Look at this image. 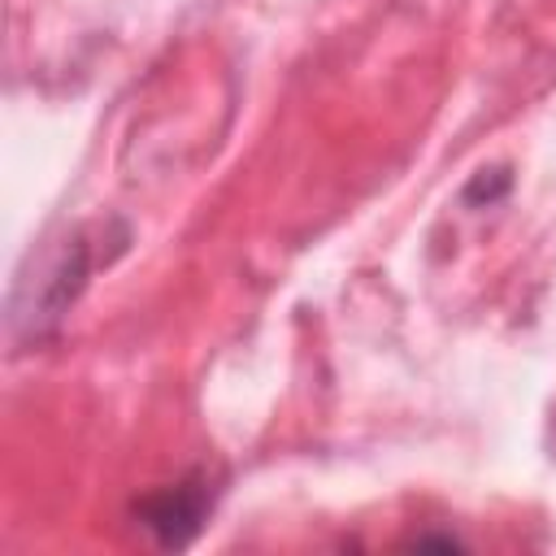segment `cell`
<instances>
[{"mask_svg":"<svg viewBox=\"0 0 556 556\" xmlns=\"http://www.w3.org/2000/svg\"><path fill=\"white\" fill-rule=\"evenodd\" d=\"M213 508V491L204 478H187L178 486L152 491L139 500V526L161 543V547H187L204 521V513Z\"/></svg>","mask_w":556,"mask_h":556,"instance_id":"obj_1","label":"cell"}]
</instances>
